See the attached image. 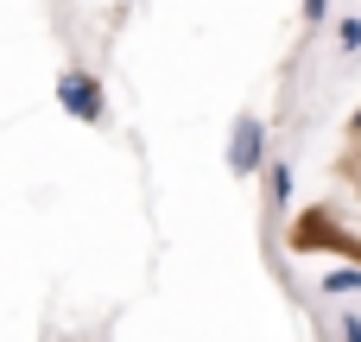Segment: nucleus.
<instances>
[{
  "instance_id": "nucleus-1",
  "label": "nucleus",
  "mask_w": 361,
  "mask_h": 342,
  "mask_svg": "<svg viewBox=\"0 0 361 342\" xmlns=\"http://www.w3.org/2000/svg\"><path fill=\"white\" fill-rule=\"evenodd\" d=\"M57 108H63L70 121H82V127H102V121H108L102 76H95V70H82V63H70V70L57 76Z\"/></svg>"
},
{
  "instance_id": "nucleus-2",
  "label": "nucleus",
  "mask_w": 361,
  "mask_h": 342,
  "mask_svg": "<svg viewBox=\"0 0 361 342\" xmlns=\"http://www.w3.org/2000/svg\"><path fill=\"white\" fill-rule=\"evenodd\" d=\"M273 159H267V121L260 114H241L235 133H228V171L235 178H260Z\"/></svg>"
},
{
  "instance_id": "nucleus-3",
  "label": "nucleus",
  "mask_w": 361,
  "mask_h": 342,
  "mask_svg": "<svg viewBox=\"0 0 361 342\" xmlns=\"http://www.w3.org/2000/svg\"><path fill=\"white\" fill-rule=\"evenodd\" d=\"M317 292H324V298H355V292H361V260H343V267H330V273L317 279Z\"/></svg>"
},
{
  "instance_id": "nucleus-4",
  "label": "nucleus",
  "mask_w": 361,
  "mask_h": 342,
  "mask_svg": "<svg viewBox=\"0 0 361 342\" xmlns=\"http://www.w3.org/2000/svg\"><path fill=\"white\" fill-rule=\"evenodd\" d=\"M292 190H298L292 159H273V165H267V203H273V209H286V203H292Z\"/></svg>"
},
{
  "instance_id": "nucleus-5",
  "label": "nucleus",
  "mask_w": 361,
  "mask_h": 342,
  "mask_svg": "<svg viewBox=\"0 0 361 342\" xmlns=\"http://www.w3.org/2000/svg\"><path fill=\"white\" fill-rule=\"evenodd\" d=\"M336 51H343V57H355V51H361V13L336 19Z\"/></svg>"
},
{
  "instance_id": "nucleus-6",
  "label": "nucleus",
  "mask_w": 361,
  "mask_h": 342,
  "mask_svg": "<svg viewBox=\"0 0 361 342\" xmlns=\"http://www.w3.org/2000/svg\"><path fill=\"white\" fill-rule=\"evenodd\" d=\"M336 342H361V311H336Z\"/></svg>"
},
{
  "instance_id": "nucleus-7",
  "label": "nucleus",
  "mask_w": 361,
  "mask_h": 342,
  "mask_svg": "<svg viewBox=\"0 0 361 342\" xmlns=\"http://www.w3.org/2000/svg\"><path fill=\"white\" fill-rule=\"evenodd\" d=\"M330 19V0H305V25H324Z\"/></svg>"
},
{
  "instance_id": "nucleus-8",
  "label": "nucleus",
  "mask_w": 361,
  "mask_h": 342,
  "mask_svg": "<svg viewBox=\"0 0 361 342\" xmlns=\"http://www.w3.org/2000/svg\"><path fill=\"white\" fill-rule=\"evenodd\" d=\"M349 190L361 197V146H355V159H349Z\"/></svg>"
},
{
  "instance_id": "nucleus-9",
  "label": "nucleus",
  "mask_w": 361,
  "mask_h": 342,
  "mask_svg": "<svg viewBox=\"0 0 361 342\" xmlns=\"http://www.w3.org/2000/svg\"><path fill=\"white\" fill-rule=\"evenodd\" d=\"M349 133H355V146H361V102H355V114H349Z\"/></svg>"
}]
</instances>
